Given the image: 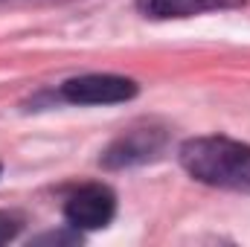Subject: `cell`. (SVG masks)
<instances>
[{
	"label": "cell",
	"mask_w": 250,
	"mask_h": 247,
	"mask_svg": "<svg viewBox=\"0 0 250 247\" xmlns=\"http://www.w3.org/2000/svg\"><path fill=\"white\" fill-rule=\"evenodd\" d=\"M181 166L195 181L250 195V145L230 137H192L181 145Z\"/></svg>",
	"instance_id": "obj_1"
},
{
	"label": "cell",
	"mask_w": 250,
	"mask_h": 247,
	"mask_svg": "<svg viewBox=\"0 0 250 247\" xmlns=\"http://www.w3.org/2000/svg\"><path fill=\"white\" fill-rule=\"evenodd\" d=\"M137 82L111 73H90L62 84V99L73 105H117L137 96Z\"/></svg>",
	"instance_id": "obj_2"
},
{
	"label": "cell",
	"mask_w": 250,
	"mask_h": 247,
	"mask_svg": "<svg viewBox=\"0 0 250 247\" xmlns=\"http://www.w3.org/2000/svg\"><path fill=\"white\" fill-rule=\"evenodd\" d=\"M117 212V195L105 184H87L76 189L64 204V218L76 230H102Z\"/></svg>",
	"instance_id": "obj_3"
},
{
	"label": "cell",
	"mask_w": 250,
	"mask_h": 247,
	"mask_svg": "<svg viewBox=\"0 0 250 247\" xmlns=\"http://www.w3.org/2000/svg\"><path fill=\"white\" fill-rule=\"evenodd\" d=\"M166 134L160 128H131L125 131L123 137H117L111 143V148L102 154V163L108 169H123V166H134V163H143V160H151L160 145H163Z\"/></svg>",
	"instance_id": "obj_4"
},
{
	"label": "cell",
	"mask_w": 250,
	"mask_h": 247,
	"mask_svg": "<svg viewBox=\"0 0 250 247\" xmlns=\"http://www.w3.org/2000/svg\"><path fill=\"white\" fill-rule=\"evenodd\" d=\"M245 6V0H140L143 15L169 21V18H192L201 12H215V9H236Z\"/></svg>",
	"instance_id": "obj_5"
},
{
	"label": "cell",
	"mask_w": 250,
	"mask_h": 247,
	"mask_svg": "<svg viewBox=\"0 0 250 247\" xmlns=\"http://www.w3.org/2000/svg\"><path fill=\"white\" fill-rule=\"evenodd\" d=\"M23 227V218L18 212H0V245L12 242Z\"/></svg>",
	"instance_id": "obj_6"
}]
</instances>
